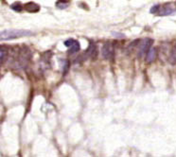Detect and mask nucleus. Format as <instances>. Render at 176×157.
<instances>
[{
    "instance_id": "nucleus-14",
    "label": "nucleus",
    "mask_w": 176,
    "mask_h": 157,
    "mask_svg": "<svg viewBox=\"0 0 176 157\" xmlns=\"http://www.w3.org/2000/svg\"><path fill=\"white\" fill-rule=\"evenodd\" d=\"M139 41H140V40H135V41H133V43H132V44L128 46V50H129V51H133V47L136 46L139 44Z\"/></svg>"
},
{
    "instance_id": "nucleus-6",
    "label": "nucleus",
    "mask_w": 176,
    "mask_h": 157,
    "mask_svg": "<svg viewBox=\"0 0 176 157\" xmlns=\"http://www.w3.org/2000/svg\"><path fill=\"white\" fill-rule=\"evenodd\" d=\"M24 9L28 13H37L40 10V6L35 2H28L24 5Z\"/></svg>"
},
{
    "instance_id": "nucleus-12",
    "label": "nucleus",
    "mask_w": 176,
    "mask_h": 157,
    "mask_svg": "<svg viewBox=\"0 0 176 157\" xmlns=\"http://www.w3.org/2000/svg\"><path fill=\"white\" fill-rule=\"evenodd\" d=\"M10 8L13 9V10H15V11H18V13H20V11H22V10H23L24 7L21 5L20 2H15L13 4H11Z\"/></svg>"
},
{
    "instance_id": "nucleus-15",
    "label": "nucleus",
    "mask_w": 176,
    "mask_h": 157,
    "mask_svg": "<svg viewBox=\"0 0 176 157\" xmlns=\"http://www.w3.org/2000/svg\"><path fill=\"white\" fill-rule=\"evenodd\" d=\"M68 66H69V64H68V62L66 61L65 63H64V74H66V72L68 71Z\"/></svg>"
},
{
    "instance_id": "nucleus-2",
    "label": "nucleus",
    "mask_w": 176,
    "mask_h": 157,
    "mask_svg": "<svg viewBox=\"0 0 176 157\" xmlns=\"http://www.w3.org/2000/svg\"><path fill=\"white\" fill-rule=\"evenodd\" d=\"M101 54L102 57L105 60H108V61H112L115 57V47L114 45L110 42L108 43H105L103 45L102 48H101Z\"/></svg>"
},
{
    "instance_id": "nucleus-8",
    "label": "nucleus",
    "mask_w": 176,
    "mask_h": 157,
    "mask_svg": "<svg viewBox=\"0 0 176 157\" xmlns=\"http://www.w3.org/2000/svg\"><path fill=\"white\" fill-rule=\"evenodd\" d=\"M160 13H159V15L161 16H166V15H171L173 13V9L172 8L171 4H165L164 6H162L161 9L159 10Z\"/></svg>"
},
{
    "instance_id": "nucleus-1",
    "label": "nucleus",
    "mask_w": 176,
    "mask_h": 157,
    "mask_svg": "<svg viewBox=\"0 0 176 157\" xmlns=\"http://www.w3.org/2000/svg\"><path fill=\"white\" fill-rule=\"evenodd\" d=\"M31 35H33V32L30 31H27V29H7V31H3L1 32V40H11Z\"/></svg>"
},
{
    "instance_id": "nucleus-7",
    "label": "nucleus",
    "mask_w": 176,
    "mask_h": 157,
    "mask_svg": "<svg viewBox=\"0 0 176 157\" xmlns=\"http://www.w3.org/2000/svg\"><path fill=\"white\" fill-rule=\"evenodd\" d=\"M157 57V49L155 47H151L150 48V50L148 51L147 55H146V62L151 64L154 62Z\"/></svg>"
},
{
    "instance_id": "nucleus-9",
    "label": "nucleus",
    "mask_w": 176,
    "mask_h": 157,
    "mask_svg": "<svg viewBox=\"0 0 176 157\" xmlns=\"http://www.w3.org/2000/svg\"><path fill=\"white\" fill-rule=\"evenodd\" d=\"M8 57V49L6 46H1L0 47V63L4 64L6 59Z\"/></svg>"
},
{
    "instance_id": "nucleus-17",
    "label": "nucleus",
    "mask_w": 176,
    "mask_h": 157,
    "mask_svg": "<svg viewBox=\"0 0 176 157\" xmlns=\"http://www.w3.org/2000/svg\"><path fill=\"white\" fill-rule=\"evenodd\" d=\"M174 4H175V8H176V1H175V3H174Z\"/></svg>"
},
{
    "instance_id": "nucleus-3",
    "label": "nucleus",
    "mask_w": 176,
    "mask_h": 157,
    "mask_svg": "<svg viewBox=\"0 0 176 157\" xmlns=\"http://www.w3.org/2000/svg\"><path fill=\"white\" fill-rule=\"evenodd\" d=\"M153 44H154V40L151 39V38H146V39L142 40L140 45H139V46H138L137 57L141 58L146 53H148V51L150 50V48H151V46Z\"/></svg>"
},
{
    "instance_id": "nucleus-16",
    "label": "nucleus",
    "mask_w": 176,
    "mask_h": 157,
    "mask_svg": "<svg viewBox=\"0 0 176 157\" xmlns=\"http://www.w3.org/2000/svg\"><path fill=\"white\" fill-rule=\"evenodd\" d=\"M113 35L115 36V37H124V35L123 34H118V33H113Z\"/></svg>"
},
{
    "instance_id": "nucleus-5",
    "label": "nucleus",
    "mask_w": 176,
    "mask_h": 157,
    "mask_svg": "<svg viewBox=\"0 0 176 157\" xmlns=\"http://www.w3.org/2000/svg\"><path fill=\"white\" fill-rule=\"evenodd\" d=\"M85 56H86V58L88 57V58H91L92 60L97 59V56H98V48H97V46L95 45V43H93V42H90L89 46L85 52Z\"/></svg>"
},
{
    "instance_id": "nucleus-10",
    "label": "nucleus",
    "mask_w": 176,
    "mask_h": 157,
    "mask_svg": "<svg viewBox=\"0 0 176 157\" xmlns=\"http://www.w3.org/2000/svg\"><path fill=\"white\" fill-rule=\"evenodd\" d=\"M70 1L69 0H58L56 2V7L60 10H64L69 6Z\"/></svg>"
},
{
    "instance_id": "nucleus-13",
    "label": "nucleus",
    "mask_w": 176,
    "mask_h": 157,
    "mask_svg": "<svg viewBox=\"0 0 176 157\" xmlns=\"http://www.w3.org/2000/svg\"><path fill=\"white\" fill-rule=\"evenodd\" d=\"M160 8H161V6H160L159 4H155L154 6H153V7L151 8L150 13H156L157 11H158V10H160Z\"/></svg>"
},
{
    "instance_id": "nucleus-4",
    "label": "nucleus",
    "mask_w": 176,
    "mask_h": 157,
    "mask_svg": "<svg viewBox=\"0 0 176 157\" xmlns=\"http://www.w3.org/2000/svg\"><path fill=\"white\" fill-rule=\"evenodd\" d=\"M64 46L69 47V50H68V53L70 54H73V53H76L80 50V43H79L78 41L74 40V39H68L64 42Z\"/></svg>"
},
{
    "instance_id": "nucleus-11",
    "label": "nucleus",
    "mask_w": 176,
    "mask_h": 157,
    "mask_svg": "<svg viewBox=\"0 0 176 157\" xmlns=\"http://www.w3.org/2000/svg\"><path fill=\"white\" fill-rule=\"evenodd\" d=\"M169 63L171 64H176V46L172 48L171 54H169Z\"/></svg>"
}]
</instances>
